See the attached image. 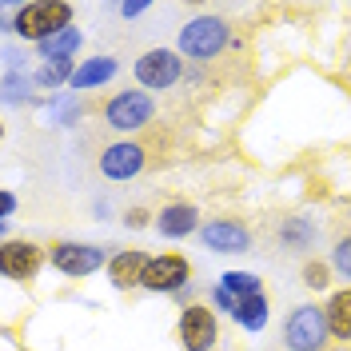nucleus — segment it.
<instances>
[{"mask_svg":"<svg viewBox=\"0 0 351 351\" xmlns=\"http://www.w3.org/2000/svg\"><path fill=\"white\" fill-rule=\"evenodd\" d=\"M72 28V4H56V0H36V4H24L12 21V32L24 40L44 44L48 36Z\"/></svg>","mask_w":351,"mask_h":351,"instance_id":"1","label":"nucleus"},{"mask_svg":"<svg viewBox=\"0 0 351 351\" xmlns=\"http://www.w3.org/2000/svg\"><path fill=\"white\" fill-rule=\"evenodd\" d=\"M223 44H228V24L219 16H196L180 28V52L192 60H212Z\"/></svg>","mask_w":351,"mask_h":351,"instance_id":"2","label":"nucleus"},{"mask_svg":"<svg viewBox=\"0 0 351 351\" xmlns=\"http://www.w3.org/2000/svg\"><path fill=\"white\" fill-rule=\"evenodd\" d=\"M328 331H331L328 311H319V307H295L284 328V343L291 351H319L324 339H328Z\"/></svg>","mask_w":351,"mask_h":351,"instance_id":"3","label":"nucleus"},{"mask_svg":"<svg viewBox=\"0 0 351 351\" xmlns=\"http://www.w3.org/2000/svg\"><path fill=\"white\" fill-rule=\"evenodd\" d=\"M152 96L148 92H120V96H112L104 116H108L112 128L120 132H132V128H144L148 120H152Z\"/></svg>","mask_w":351,"mask_h":351,"instance_id":"4","label":"nucleus"},{"mask_svg":"<svg viewBox=\"0 0 351 351\" xmlns=\"http://www.w3.org/2000/svg\"><path fill=\"white\" fill-rule=\"evenodd\" d=\"M180 68H184V60L176 56V52H168V48H152V52H144L140 60H136V80L144 88H172L176 80H180Z\"/></svg>","mask_w":351,"mask_h":351,"instance_id":"5","label":"nucleus"},{"mask_svg":"<svg viewBox=\"0 0 351 351\" xmlns=\"http://www.w3.org/2000/svg\"><path fill=\"white\" fill-rule=\"evenodd\" d=\"M188 276H192L188 260H184V256H176V252H168V256L148 260L140 287H148V291H180V287L188 284Z\"/></svg>","mask_w":351,"mask_h":351,"instance_id":"6","label":"nucleus"},{"mask_svg":"<svg viewBox=\"0 0 351 351\" xmlns=\"http://www.w3.org/2000/svg\"><path fill=\"white\" fill-rule=\"evenodd\" d=\"M44 263V252L28 240H8L0 247V271L8 280H32Z\"/></svg>","mask_w":351,"mask_h":351,"instance_id":"7","label":"nucleus"},{"mask_svg":"<svg viewBox=\"0 0 351 351\" xmlns=\"http://www.w3.org/2000/svg\"><path fill=\"white\" fill-rule=\"evenodd\" d=\"M180 343L188 351H208L216 343V315L208 307H188L180 315Z\"/></svg>","mask_w":351,"mask_h":351,"instance_id":"8","label":"nucleus"},{"mask_svg":"<svg viewBox=\"0 0 351 351\" xmlns=\"http://www.w3.org/2000/svg\"><path fill=\"white\" fill-rule=\"evenodd\" d=\"M52 263L64 276H92L96 267H104V252L88 247V243H56L52 247Z\"/></svg>","mask_w":351,"mask_h":351,"instance_id":"9","label":"nucleus"},{"mask_svg":"<svg viewBox=\"0 0 351 351\" xmlns=\"http://www.w3.org/2000/svg\"><path fill=\"white\" fill-rule=\"evenodd\" d=\"M199 236H204V243L212 252H223V256H240V252H247V243H252L247 228L236 223V219H212V223H204Z\"/></svg>","mask_w":351,"mask_h":351,"instance_id":"10","label":"nucleus"},{"mask_svg":"<svg viewBox=\"0 0 351 351\" xmlns=\"http://www.w3.org/2000/svg\"><path fill=\"white\" fill-rule=\"evenodd\" d=\"M140 168H144V148L140 144H112L100 156V172L108 180H132Z\"/></svg>","mask_w":351,"mask_h":351,"instance_id":"11","label":"nucleus"},{"mask_svg":"<svg viewBox=\"0 0 351 351\" xmlns=\"http://www.w3.org/2000/svg\"><path fill=\"white\" fill-rule=\"evenodd\" d=\"M156 232L168 236V240H180V236L196 232V208H192V204H168V208H160Z\"/></svg>","mask_w":351,"mask_h":351,"instance_id":"12","label":"nucleus"},{"mask_svg":"<svg viewBox=\"0 0 351 351\" xmlns=\"http://www.w3.org/2000/svg\"><path fill=\"white\" fill-rule=\"evenodd\" d=\"M144 267H148V256L144 252H120L116 260L108 263V276H112V287H136L144 280Z\"/></svg>","mask_w":351,"mask_h":351,"instance_id":"13","label":"nucleus"},{"mask_svg":"<svg viewBox=\"0 0 351 351\" xmlns=\"http://www.w3.org/2000/svg\"><path fill=\"white\" fill-rule=\"evenodd\" d=\"M112 76H116V60L112 56H92V60H84L76 68L72 88H100V84H108Z\"/></svg>","mask_w":351,"mask_h":351,"instance_id":"14","label":"nucleus"},{"mask_svg":"<svg viewBox=\"0 0 351 351\" xmlns=\"http://www.w3.org/2000/svg\"><path fill=\"white\" fill-rule=\"evenodd\" d=\"M324 311H328L331 335H335V339H351V287L348 291H335Z\"/></svg>","mask_w":351,"mask_h":351,"instance_id":"15","label":"nucleus"},{"mask_svg":"<svg viewBox=\"0 0 351 351\" xmlns=\"http://www.w3.org/2000/svg\"><path fill=\"white\" fill-rule=\"evenodd\" d=\"M36 48H40L44 60H72V52L80 48V32H76V28H64V32L48 36V40L36 44Z\"/></svg>","mask_w":351,"mask_h":351,"instance_id":"16","label":"nucleus"},{"mask_svg":"<svg viewBox=\"0 0 351 351\" xmlns=\"http://www.w3.org/2000/svg\"><path fill=\"white\" fill-rule=\"evenodd\" d=\"M236 324L247 328V331H263V324H267V300H263V295L243 300L240 311H236Z\"/></svg>","mask_w":351,"mask_h":351,"instance_id":"17","label":"nucleus"},{"mask_svg":"<svg viewBox=\"0 0 351 351\" xmlns=\"http://www.w3.org/2000/svg\"><path fill=\"white\" fill-rule=\"evenodd\" d=\"M219 284L228 287L236 300H252V295H260V280H256L252 271H223Z\"/></svg>","mask_w":351,"mask_h":351,"instance_id":"18","label":"nucleus"},{"mask_svg":"<svg viewBox=\"0 0 351 351\" xmlns=\"http://www.w3.org/2000/svg\"><path fill=\"white\" fill-rule=\"evenodd\" d=\"M72 76H76V68H72V60H44V68L36 72V84H44V88L72 84Z\"/></svg>","mask_w":351,"mask_h":351,"instance_id":"19","label":"nucleus"},{"mask_svg":"<svg viewBox=\"0 0 351 351\" xmlns=\"http://www.w3.org/2000/svg\"><path fill=\"white\" fill-rule=\"evenodd\" d=\"M331 267H335L343 280H351V236L335 243V252H331Z\"/></svg>","mask_w":351,"mask_h":351,"instance_id":"20","label":"nucleus"},{"mask_svg":"<svg viewBox=\"0 0 351 351\" xmlns=\"http://www.w3.org/2000/svg\"><path fill=\"white\" fill-rule=\"evenodd\" d=\"M328 263H307L304 267V287H311V291H324L328 287Z\"/></svg>","mask_w":351,"mask_h":351,"instance_id":"21","label":"nucleus"},{"mask_svg":"<svg viewBox=\"0 0 351 351\" xmlns=\"http://www.w3.org/2000/svg\"><path fill=\"white\" fill-rule=\"evenodd\" d=\"M212 295H216V304L223 307V311H232V315H236V311H240V304H243V300H236V295H232L223 284H216V291H212Z\"/></svg>","mask_w":351,"mask_h":351,"instance_id":"22","label":"nucleus"},{"mask_svg":"<svg viewBox=\"0 0 351 351\" xmlns=\"http://www.w3.org/2000/svg\"><path fill=\"white\" fill-rule=\"evenodd\" d=\"M284 243H307V223L304 219H291L284 228Z\"/></svg>","mask_w":351,"mask_h":351,"instance_id":"23","label":"nucleus"},{"mask_svg":"<svg viewBox=\"0 0 351 351\" xmlns=\"http://www.w3.org/2000/svg\"><path fill=\"white\" fill-rule=\"evenodd\" d=\"M0 212H4V219L16 212V196H12V192H0Z\"/></svg>","mask_w":351,"mask_h":351,"instance_id":"24","label":"nucleus"},{"mask_svg":"<svg viewBox=\"0 0 351 351\" xmlns=\"http://www.w3.org/2000/svg\"><path fill=\"white\" fill-rule=\"evenodd\" d=\"M144 223H148V212H144V208H132L128 212V228H144Z\"/></svg>","mask_w":351,"mask_h":351,"instance_id":"25","label":"nucleus"},{"mask_svg":"<svg viewBox=\"0 0 351 351\" xmlns=\"http://www.w3.org/2000/svg\"><path fill=\"white\" fill-rule=\"evenodd\" d=\"M144 8H148L144 0H132V4H120V16H140Z\"/></svg>","mask_w":351,"mask_h":351,"instance_id":"26","label":"nucleus"}]
</instances>
